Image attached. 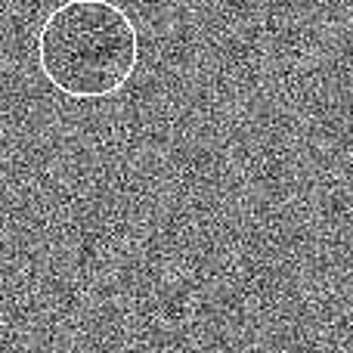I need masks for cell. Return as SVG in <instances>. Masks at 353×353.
<instances>
[{"label": "cell", "mask_w": 353, "mask_h": 353, "mask_svg": "<svg viewBox=\"0 0 353 353\" xmlns=\"http://www.w3.org/2000/svg\"><path fill=\"white\" fill-rule=\"evenodd\" d=\"M37 65L72 99L112 97L140 65V31L112 0H65L37 31Z\"/></svg>", "instance_id": "obj_1"}]
</instances>
